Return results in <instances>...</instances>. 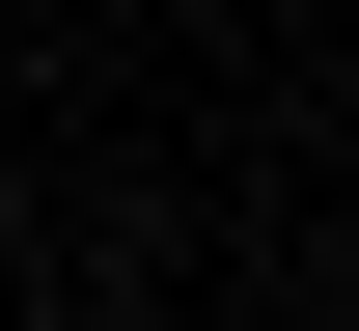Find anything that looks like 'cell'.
Masks as SVG:
<instances>
[{
	"label": "cell",
	"instance_id": "6da1fadb",
	"mask_svg": "<svg viewBox=\"0 0 359 331\" xmlns=\"http://www.w3.org/2000/svg\"><path fill=\"white\" fill-rule=\"evenodd\" d=\"M0 248H28V166H0Z\"/></svg>",
	"mask_w": 359,
	"mask_h": 331
}]
</instances>
